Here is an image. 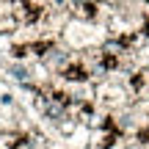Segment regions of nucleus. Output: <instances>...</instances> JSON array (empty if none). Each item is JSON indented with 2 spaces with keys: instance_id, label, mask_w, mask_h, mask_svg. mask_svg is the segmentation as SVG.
Segmentation results:
<instances>
[{
  "instance_id": "f257e3e1",
  "label": "nucleus",
  "mask_w": 149,
  "mask_h": 149,
  "mask_svg": "<svg viewBox=\"0 0 149 149\" xmlns=\"http://www.w3.org/2000/svg\"><path fill=\"white\" fill-rule=\"evenodd\" d=\"M39 64L53 74V77H58V74H64L74 64V53L66 44L50 42V44H42V50H39Z\"/></svg>"
},
{
  "instance_id": "f03ea898",
  "label": "nucleus",
  "mask_w": 149,
  "mask_h": 149,
  "mask_svg": "<svg viewBox=\"0 0 149 149\" xmlns=\"http://www.w3.org/2000/svg\"><path fill=\"white\" fill-rule=\"evenodd\" d=\"M144 39H146V44H149V28H146V31H144Z\"/></svg>"
},
{
  "instance_id": "7ed1b4c3",
  "label": "nucleus",
  "mask_w": 149,
  "mask_h": 149,
  "mask_svg": "<svg viewBox=\"0 0 149 149\" xmlns=\"http://www.w3.org/2000/svg\"><path fill=\"white\" fill-rule=\"evenodd\" d=\"M0 74H3V72H0Z\"/></svg>"
}]
</instances>
